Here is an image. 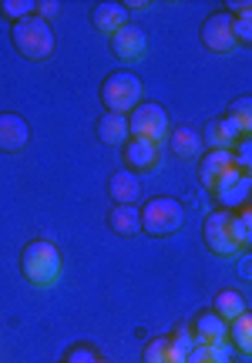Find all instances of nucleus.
<instances>
[{"mask_svg": "<svg viewBox=\"0 0 252 363\" xmlns=\"http://www.w3.org/2000/svg\"><path fill=\"white\" fill-rule=\"evenodd\" d=\"M199 138H202V145H205V148H215V152H232V148H236V142H242V135L236 131V125H232L226 115L205 121V128H202Z\"/></svg>", "mask_w": 252, "mask_h": 363, "instance_id": "obj_13", "label": "nucleus"}, {"mask_svg": "<svg viewBox=\"0 0 252 363\" xmlns=\"http://www.w3.org/2000/svg\"><path fill=\"white\" fill-rule=\"evenodd\" d=\"M148 7V0H128V4H125V11H145Z\"/></svg>", "mask_w": 252, "mask_h": 363, "instance_id": "obj_29", "label": "nucleus"}, {"mask_svg": "<svg viewBox=\"0 0 252 363\" xmlns=\"http://www.w3.org/2000/svg\"><path fill=\"white\" fill-rule=\"evenodd\" d=\"M108 229L115 235H138L142 225H138V206H111L108 212Z\"/></svg>", "mask_w": 252, "mask_h": 363, "instance_id": "obj_19", "label": "nucleus"}, {"mask_svg": "<svg viewBox=\"0 0 252 363\" xmlns=\"http://www.w3.org/2000/svg\"><path fill=\"white\" fill-rule=\"evenodd\" d=\"M30 13H34V0H0V17L11 21V24L24 21Z\"/></svg>", "mask_w": 252, "mask_h": 363, "instance_id": "obj_25", "label": "nucleus"}, {"mask_svg": "<svg viewBox=\"0 0 252 363\" xmlns=\"http://www.w3.org/2000/svg\"><path fill=\"white\" fill-rule=\"evenodd\" d=\"M232 165V152H215V148H205L199 155V182L205 189H212L215 179Z\"/></svg>", "mask_w": 252, "mask_h": 363, "instance_id": "obj_18", "label": "nucleus"}, {"mask_svg": "<svg viewBox=\"0 0 252 363\" xmlns=\"http://www.w3.org/2000/svg\"><path fill=\"white\" fill-rule=\"evenodd\" d=\"M108 195H111L115 206H134V202L142 199V182H138V175H132V172L118 169L108 179Z\"/></svg>", "mask_w": 252, "mask_h": 363, "instance_id": "obj_17", "label": "nucleus"}, {"mask_svg": "<svg viewBox=\"0 0 252 363\" xmlns=\"http://www.w3.org/2000/svg\"><path fill=\"white\" fill-rule=\"evenodd\" d=\"M182 222H185V208L172 195H151V199H145V206H138V225L151 239L175 235L182 229Z\"/></svg>", "mask_w": 252, "mask_h": 363, "instance_id": "obj_2", "label": "nucleus"}, {"mask_svg": "<svg viewBox=\"0 0 252 363\" xmlns=\"http://www.w3.org/2000/svg\"><path fill=\"white\" fill-rule=\"evenodd\" d=\"M212 310L219 313L226 323H232L236 316H242V313H246V296H242L239 289H219V293H215Z\"/></svg>", "mask_w": 252, "mask_h": 363, "instance_id": "obj_21", "label": "nucleus"}, {"mask_svg": "<svg viewBox=\"0 0 252 363\" xmlns=\"http://www.w3.org/2000/svg\"><path fill=\"white\" fill-rule=\"evenodd\" d=\"M199 40L205 44V51L212 54H229L236 48V38H232V17L226 11H215L202 21Z\"/></svg>", "mask_w": 252, "mask_h": 363, "instance_id": "obj_9", "label": "nucleus"}, {"mask_svg": "<svg viewBox=\"0 0 252 363\" xmlns=\"http://www.w3.org/2000/svg\"><path fill=\"white\" fill-rule=\"evenodd\" d=\"M168 340L175 343V350L182 353V357H185V353L192 350V347H195V340H192V333H188V326H185V323H182V326H175L172 333H168Z\"/></svg>", "mask_w": 252, "mask_h": 363, "instance_id": "obj_27", "label": "nucleus"}, {"mask_svg": "<svg viewBox=\"0 0 252 363\" xmlns=\"http://www.w3.org/2000/svg\"><path fill=\"white\" fill-rule=\"evenodd\" d=\"M30 142V128H27V118L17 111H0V152L4 155H17L24 152Z\"/></svg>", "mask_w": 252, "mask_h": 363, "instance_id": "obj_12", "label": "nucleus"}, {"mask_svg": "<svg viewBox=\"0 0 252 363\" xmlns=\"http://www.w3.org/2000/svg\"><path fill=\"white\" fill-rule=\"evenodd\" d=\"M202 239H205V246L212 249L215 256H222V259L242 256L239 242H236V235H232V212H226V208H215V212L205 216V222H202Z\"/></svg>", "mask_w": 252, "mask_h": 363, "instance_id": "obj_6", "label": "nucleus"}, {"mask_svg": "<svg viewBox=\"0 0 252 363\" xmlns=\"http://www.w3.org/2000/svg\"><path fill=\"white\" fill-rule=\"evenodd\" d=\"M94 131H98V142L108 145V148H125V142L132 138L128 135V115H111V111L98 118Z\"/></svg>", "mask_w": 252, "mask_h": 363, "instance_id": "obj_16", "label": "nucleus"}, {"mask_svg": "<svg viewBox=\"0 0 252 363\" xmlns=\"http://www.w3.org/2000/svg\"><path fill=\"white\" fill-rule=\"evenodd\" d=\"M232 38H236V48L239 44H252V13L232 17Z\"/></svg>", "mask_w": 252, "mask_h": 363, "instance_id": "obj_26", "label": "nucleus"}, {"mask_svg": "<svg viewBox=\"0 0 252 363\" xmlns=\"http://www.w3.org/2000/svg\"><path fill=\"white\" fill-rule=\"evenodd\" d=\"M11 40L17 54L27 57V61H47L54 54V30L47 21H40V17H24V21H17L11 24Z\"/></svg>", "mask_w": 252, "mask_h": 363, "instance_id": "obj_3", "label": "nucleus"}, {"mask_svg": "<svg viewBox=\"0 0 252 363\" xmlns=\"http://www.w3.org/2000/svg\"><path fill=\"white\" fill-rule=\"evenodd\" d=\"M91 24L98 34L111 38L115 30H121V27L128 24V11H125V4H118V0H101V4L91 7Z\"/></svg>", "mask_w": 252, "mask_h": 363, "instance_id": "obj_14", "label": "nucleus"}, {"mask_svg": "<svg viewBox=\"0 0 252 363\" xmlns=\"http://www.w3.org/2000/svg\"><path fill=\"white\" fill-rule=\"evenodd\" d=\"M212 363H232V357L226 353V357H219V360H212Z\"/></svg>", "mask_w": 252, "mask_h": 363, "instance_id": "obj_30", "label": "nucleus"}, {"mask_svg": "<svg viewBox=\"0 0 252 363\" xmlns=\"http://www.w3.org/2000/svg\"><path fill=\"white\" fill-rule=\"evenodd\" d=\"M57 11H61L57 0H40V4H34V17L47 21V24H51V17H57Z\"/></svg>", "mask_w": 252, "mask_h": 363, "instance_id": "obj_28", "label": "nucleus"}, {"mask_svg": "<svg viewBox=\"0 0 252 363\" xmlns=\"http://www.w3.org/2000/svg\"><path fill=\"white\" fill-rule=\"evenodd\" d=\"M108 48H111V54H115L118 61H125V65H138V61H145V54H148L145 27L125 24L121 30H115V34L108 38Z\"/></svg>", "mask_w": 252, "mask_h": 363, "instance_id": "obj_8", "label": "nucleus"}, {"mask_svg": "<svg viewBox=\"0 0 252 363\" xmlns=\"http://www.w3.org/2000/svg\"><path fill=\"white\" fill-rule=\"evenodd\" d=\"M165 145L172 148L175 158H182V162H192V158L202 155V138L195 128H188V125H178V128H168L165 135Z\"/></svg>", "mask_w": 252, "mask_h": 363, "instance_id": "obj_15", "label": "nucleus"}, {"mask_svg": "<svg viewBox=\"0 0 252 363\" xmlns=\"http://www.w3.org/2000/svg\"><path fill=\"white\" fill-rule=\"evenodd\" d=\"M226 118L236 125V131H239L242 138H249V131H252V101L249 98H236V101L229 104Z\"/></svg>", "mask_w": 252, "mask_h": 363, "instance_id": "obj_23", "label": "nucleus"}, {"mask_svg": "<svg viewBox=\"0 0 252 363\" xmlns=\"http://www.w3.org/2000/svg\"><path fill=\"white\" fill-rule=\"evenodd\" d=\"M185 326H188V333H192V340L202 343V347H229L226 343L229 323L215 310H199Z\"/></svg>", "mask_w": 252, "mask_h": 363, "instance_id": "obj_10", "label": "nucleus"}, {"mask_svg": "<svg viewBox=\"0 0 252 363\" xmlns=\"http://www.w3.org/2000/svg\"><path fill=\"white\" fill-rule=\"evenodd\" d=\"M168 111L159 101H142L134 111H128V135L134 142H151V145H165L168 135Z\"/></svg>", "mask_w": 252, "mask_h": 363, "instance_id": "obj_5", "label": "nucleus"}, {"mask_svg": "<svg viewBox=\"0 0 252 363\" xmlns=\"http://www.w3.org/2000/svg\"><path fill=\"white\" fill-rule=\"evenodd\" d=\"M249 189H252V172H242V169H236V165H229V169L215 179V185L209 192L215 195V202L226 208V212H232V208L246 206Z\"/></svg>", "mask_w": 252, "mask_h": 363, "instance_id": "obj_7", "label": "nucleus"}, {"mask_svg": "<svg viewBox=\"0 0 252 363\" xmlns=\"http://www.w3.org/2000/svg\"><path fill=\"white\" fill-rule=\"evenodd\" d=\"M142 363H185V357L175 350V343L168 337H151L142 350Z\"/></svg>", "mask_w": 252, "mask_h": 363, "instance_id": "obj_20", "label": "nucleus"}, {"mask_svg": "<svg viewBox=\"0 0 252 363\" xmlns=\"http://www.w3.org/2000/svg\"><path fill=\"white\" fill-rule=\"evenodd\" d=\"M21 272H24V279L30 286L51 289L64 276V256H61V249L54 246L51 239H30L24 252H21Z\"/></svg>", "mask_w": 252, "mask_h": 363, "instance_id": "obj_1", "label": "nucleus"}, {"mask_svg": "<svg viewBox=\"0 0 252 363\" xmlns=\"http://www.w3.org/2000/svg\"><path fill=\"white\" fill-rule=\"evenodd\" d=\"M61 363H108V360L101 357V350H98L94 343L81 340V343H71V347H67Z\"/></svg>", "mask_w": 252, "mask_h": 363, "instance_id": "obj_24", "label": "nucleus"}, {"mask_svg": "<svg viewBox=\"0 0 252 363\" xmlns=\"http://www.w3.org/2000/svg\"><path fill=\"white\" fill-rule=\"evenodd\" d=\"M226 343H232L242 357H249L252 353V320H249V313H242V316H236V320L229 323Z\"/></svg>", "mask_w": 252, "mask_h": 363, "instance_id": "obj_22", "label": "nucleus"}, {"mask_svg": "<svg viewBox=\"0 0 252 363\" xmlns=\"http://www.w3.org/2000/svg\"><path fill=\"white\" fill-rule=\"evenodd\" d=\"M101 104H105V111H111V115H128V111H134L138 104H142V94H145V88H142V81L134 78L132 71H111L105 81H101Z\"/></svg>", "mask_w": 252, "mask_h": 363, "instance_id": "obj_4", "label": "nucleus"}, {"mask_svg": "<svg viewBox=\"0 0 252 363\" xmlns=\"http://www.w3.org/2000/svg\"><path fill=\"white\" fill-rule=\"evenodd\" d=\"M121 158H125V172H132V175H148V172H159V165H161V145L128 138L125 148H121Z\"/></svg>", "mask_w": 252, "mask_h": 363, "instance_id": "obj_11", "label": "nucleus"}]
</instances>
